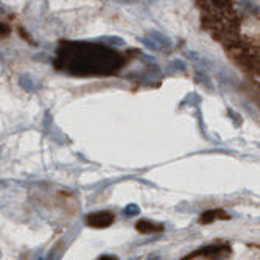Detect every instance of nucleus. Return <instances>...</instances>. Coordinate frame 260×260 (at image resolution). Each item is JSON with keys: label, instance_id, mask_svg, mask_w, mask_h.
<instances>
[{"label": "nucleus", "instance_id": "1", "mask_svg": "<svg viewBox=\"0 0 260 260\" xmlns=\"http://www.w3.org/2000/svg\"><path fill=\"white\" fill-rule=\"evenodd\" d=\"M58 64L78 75H106L119 69L123 58L97 44H64L58 50Z\"/></svg>", "mask_w": 260, "mask_h": 260}, {"label": "nucleus", "instance_id": "2", "mask_svg": "<svg viewBox=\"0 0 260 260\" xmlns=\"http://www.w3.org/2000/svg\"><path fill=\"white\" fill-rule=\"evenodd\" d=\"M86 223L90 228L95 229H105L108 226H111L114 223V215L108 210H99V212H92V214L87 215Z\"/></svg>", "mask_w": 260, "mask_h": 260}, {"label": "nucleus", "instance_id": "3", "mask_svg": "<svg viewBox=\"0 0 260 260\" xmlns=\"http://www.w3.org/2000/svg\"><path fill=\"white\" fill-rule=\"evenodd\" d=\"M148 36L150 38H144V39H142V42H144L150 50H162V49H165V47H170L172 45V42L169 41V38H165L159 31H151Z\"/></svg>", "mask_w": 260, "mask_h": 260}, {"label": "nucleus", "instance_id": "4", "mask_svg": "<svg viewBox=\"0 0 260 260\" xmlns=\"http://www.w3.org/2000/svg\"><path fill=\"white\" fill-rule=\"evenodd\" d=\"M136 229L142 234H151V232H159L162 231V224H157V223H153L150 220H140L137 224H136Z\"/></svg>", "mask_w": 260, "mask_h": 260}, {"label": "nucleus", "instance_id": "5", "mask_svg": "<svg viewBox=\"0 0 260 260\" xmlns=\"http://www.w3.org/2000/svg\"><path fill=\"white\" fill-rule=\"evenodd\" d=\"M123 214H125V217H136V215L140 214V209H139L137 204H128L123 209Z\"/></svg>", "mask_w": 260, "mask_h": 260}, {"label": "nucleus", "instance_id": "6", "mask_svg": "<svg viewBox=\"0 0 260 260\" xmlns=\"http://www.w3.org/2000/svg\"><path fill=\"white\" fill-rule=\"evenodd\" d=\"M100 260H117L115 257H111V255H105V257H102Z\"/></svg>", "mask_w": 260, "mask_h": 260}]
</instances>
